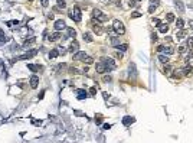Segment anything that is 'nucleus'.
<instances>
[{
	"mask_svg": "<svg viewBox=\"0 0 193 143\" xmlns=\"http://www.w3.org/2000/svg\"><path fill=\"white\" fill-rule=\"evenodd\" d=\"M95 123H97V124H101V123H102V119H101V117H95Z\"/></svg>",
	"mask_w": 193,
	"mask_h": 143,
	"instance_id": "58836bf2",
	"label": "nucleus"
},
{
	"mask_svg": "<svg viewBox=\"0 0 193 143\" xmlns=\"http://www.w3.org/2000/svg\"><path fill=\"white\" fill-rule=\"evenodd\" d=\"M179 51H180L181 54H183V52L186 51V46H180V48H179Z\"/></svg>",
	"mask_w": 193,
	"mask_h": 143,
	"instance_id": "c03bdc74",
	"label": "nucleus"
},
{
	"mask_svg": "<svg viewBox=\"0 0 193 143\" xmlns=\"http://www.w3.org/2000/svg\"><path fill=\"white\" fill-rule=\"evenodd\" d=\"M187 48L193 49V36H189V39H187Z\"/></svg>",
	"mask_w": 193,
	"mask_h": 143,
	"instance_id": "cd10ccee",
	"label": "nucleus"
},
{
	"mask_svg": "<svg viewBox=\"0 0 193 143\" xmlns=\"http://www.w3.org/2000/svg\"><path fill=\"white\" fill-rule=\"evenodd\" d=\"M48 5H49V0H42V6L43 7H46Z\"/></svg>",
	"mask_w": 193,
	"mask_h": 143,
	"instance_id": "a19ab883",
	"label": "nucleus"
},
{
	"mask_svg": "<svg viewBox=\"0 0 193 143\" xmlns=\"http://www.w3.org/2000/svg\"><path fill=\"white\" fill-rule=\"evenodd\" d=\"M75 35H76L75 29H72V28H68V38H74Z\"/></svg>",
	"mask_w": 193,
	"mask_h": 143,
	"instance_id": "393cba45",
	"label": "nucleus"
},
{
	"mask_svg": "<svg viewBox=\"0 0 193 143\" xmlns=\"http://www.w3.org/2000/svg\"><path fill=\"white\" fill-rule=\"evenodd\" d=\"M157 6H158V0H151V2H150V7H148V12L153 13V12L156 10Z\"/></svg>",
	"mask_w": 193,
	"mask_h": 143,
	"instance_id": "ddd939ff",
	"label": "nucleus"
},
{
	"mask_svg": "<svg viewBox=\"0 0 193 143\" xmlns=\"http://www.w3.org/2000/svg\"><path fill=\"white\" fill-rule=\"evenodd\" d=\"M128 6H130V7H134V6H137V2H135V0H130Z\"/></svg>",
	"mask_w": 193,
	"mask_h": 143,
	"instance_id": "4c0bfd02",
	"label": "nucleus"
},
{
	"mask_svg": "<svg viewBox=\"0 0 193 143\" xmlns=\"http://www.w3.org/2000/svg\"><path fill=\"white\" fill-rule=\"evenodd\" d=\"M38 54V49H32V51L26 52V54H23V55H20V57L15 58V59H12V64L15 62V61H22V59H29V58H33Z\"/></svg>",
	"mask_w": 193,
	"mask_h": 143,
	"instance_id": "f257e3e1",
	"label": "nucleus"
},
{
	"mask_svg": "<svg viewBox=\"0 0 193 143\" xmlns=\"http://www.w3.org/2000/svg\"><path fill=\"white\" fill-rule=\"evenodd\" d=\"M78 49H79V43H78L76 40H72V42H71V45H69V49H68V51L72 52V54H76V52H78Z\"/></svg>",
	"mask_w": 193,
	"mask_h": 143,
	"instance_id": "423d86ee",
	"label": "nucleus"
},
{
	"mask_svg": "<svg viewBox=\"0 0 193 143\" xmlns=\"http://www.w3.org/2000/svg\"><path fill=\"white\" fill-rule=\"evenodd\" d=\"M7 40H9V38H7L6 35H3V36H0V45H3V43H6Z\"/></svg>",
	"mask_w": 193,
	"mask_h": 143,
	"instance_id": "2f4dec72",
	"label": "nucleus"
},
{
	"mask_svg": "<svg viewBox=\"0 0 193 143\" xmlns=\"http://www.w3.org/2000/svg\"><path fill=\"white\" fill-rule=\"evenodd\" d=\"M92 61H94V59L91 57H85V58H84V62L88 64V65H89V64H92Z\"/></svg>",
	"mask_w": 193,
	"mask_h": 143,
	"instance_id": "473e14b6",
	"label": "nucleus"
},
{
	"mask_svg": "<svg viewBox=\"0 0 193 143\" xmlns=\"http://www.w3.org/2000/svg\"><path fill=\"white\" fill-rule=\"evenodd\" d=\"M102 127H104L105 130H108V129H111V124H104V126H102Z\"/></svg>",
	"mask_w": 193,
	"mask_h": 143,
	"instance_id": "a18cd8bd",
	"label": "nucleus"
},
{
	"mask_svg": "<svg viewBox=\"0 0 193 143\" xmlns=\"http://www.w3.org/2000/svg\"><path fill=\"white\" fill-rule=\"evenodd\" d=\"M158 30H160L161 33H166V32L169 30V25H167V23H160V25H158Z\"/></svg>",
	"mask_w": 193,
	"mask_h": 143,
	"instance_id": "dca6fc26",
	"label": "nucleus"
},
{
	"mask_svg": "<svg viewBox=\"0 0 193 143\" xmlns=\"http://www.w3.org/2000/svg\"><path fill=\"white\" fill-rule=\"evenodd\" d=\"M69 16L72 20H75V22H81V19H82V15H81V10H79V7H74L72 10H71L69 13Z\"/></svg>",
	"mask_w": 193,
	"mask_h": 143,
	"instance_id": "f03ea898",
	"label": "nucleus"
},
{
	"mask_svg": "<svg viewBox=\"0 0 193 143\" xmlns=\"http://www.w3.org/2000/svg\"><path fill=\"white\" fill-rule=\"evenodd\" d=\"M117 49H118V51H121V52H125L127 49H128V45H125V43H123V45H118Z\"/></svg>",
	"mask_w": 193,
	"mask_h": 143,
	"instance_id": "a878e982",
	"label": "nucleus"
},
{
	"mask_svg": "<svg viewBox=\"0 0 193 143\" xmlns=\"http://www.w3.org/2000/svg\"><path fill=\"white\" fill-rule=\"evenodd\" d=\"M89 92H91V94H97V88H95V87H92V88H91V90H89Z\"/></svg>",
	"mask_w": 193,
	"mask_h": 143,
	"instance_id": "37998d69",
	"label": "nucleus"
},
{
	"mask_svg": "<svg viewBox=\"0 0 193 143\" xmlns=\"http://www.w3.org/2000/svg\"><path fill=\"white\" fill-rule=\"evenodd\" d=\"M151 39H153V40H156V39H157V35H156V33H153V35H151Z\"/></svg>",
	"mask_w": 193,
	"mask_h": 143,
	"instance_id": "de8ad7c7",
	"label": "nucleus"
},
{
	"mask_svg": "<svg viewBox=\"0 0 193 143\" xmlns=\"http://www.w3.org/2000/svg\"><path fill=\"white\" fill-rule=\"evenodd\" d=\"M58 55H59L58 49H52V51L49 52V58H51V59H55V58L58 57Z\"/></svg>",
	"mask_w": 193,
	"mask_h": 143,
	"instance_id": "6ab92c4d",
	"label": "nucleus"
},
{
	"mask_svg": "<svg viewBox=\"0 0 193 143\" xmlns=\"http://www.w3.org/2000/svg\"><path fill=\"white\" fill-rule=\"evenodd\" d=\"M28 68H29L30 71H39V69H42V67H38V65H33V64H29V65H28Z\"/></svg>",
	"mask_w": 193,
	"mask_h": 143,
	"instance_id": "b1692460",
	"label": "nucleus"
},
{
	"mask_svg": "<svg viewBox=\"0 0 193 143\" xmlns=\"http://www.w3.org/2000/svg\"><path fill=\"white\" fill-rule=\"evenodd\" d=\"M65 28H66V25H65V22L62 19H59V20L55 22V29H56V32H59V30H62V29H65Z\"/></svg>",
	"mask_w": 193,
	"mask_h": 143,
	"instance_id": "6e6552de",
	"label": "nucleus"
},
{
	"mask_svg": "<svg viewBox=\"0 0 193 143\" xmlns=\"http://www.w3.org/2000/svg\"><path fill=\"white\" fill-rule=\"evenodd\" d=\"M3 35H5V32H3V30L0 29V36H3Z\"/></svg>",
	"mask_w": 193,
	"mask_h": 143,
	"instance_id": "8fccbe9b",
	"label": "nucleus"
},
{
	"mask_svg": "<svg viewBox=\"0 0 193 143\" xmlns=\"http://www.w3.org/2000/svg\"><path fill=\"white\" fill-rule=\"evenodd\" d=\"M140 16H141V15L138 13V12H134V13L131 15V17H134V19H135V17H140Z\"/></svg>",
	"mask_w": 193,
	"mask_h": 143,
	"instance_id": "ea45409f",
	"label": "nucleus"
},
{
	"mask_svg": "<svg viewBox=\"0 0 193 143\" xmlns=\"http://www.w3.org/2000/svg\"><path fill=\"white\" fill-rule=\"evenodd\" d=\"M158 61H160V62H163V64H169V57H167V55H158Z\"/></svg>",
	"mask_w": 193,
	"mask_h": 143,
	"instance_id": "a211bd4d",
	"label": "nucleus"
},
{
	"mask_svg": "<svg viewBox=\"0 0 193 143\" xmlns=\"http://www.w3.org/2000/svg\"><path fill=\"white\" fill-rule=\"evenodd\" d=\"M192 71H193V68H192V67H186V68L183 69V72H184V74H190Z\"/></svg>",
	"mask_w": 193,
	"mask_h": 143,
	"instance_id": "f704fd0d",
	"label": "nucleus"
},
{
	"mask_svg": "<svg viewBox=\"0 0 193 143\" xmlns=\"http://www.w3.org/2000/svg\"><path fill=\"white\" fill-rule=\"evenodd\" d=\"M186 36V30L184 29H179V32H177V39H181V38H184Z\"/></svg>",
	"mask_w": 193,
	"mask_h": 143,
	"instance_id": "aec40b11",
	"label": "nucleus"
},
{
	"mask_svg": "<svg viewBox=\"0 0 193 143\" xmlns=\"http://www.w3.org/2000/svg\"><path fill=\"white\" fill-rule=\"evenodd\" d=\"M95 68H97V72H100V74L107 72V71H105V65H104V62H102V61L97 64V67H95Z\"/></svg>",
	"mask_w": 193,
	"mask_h": 143,
	"instance_id": "9b49d317",
	"label": "nucleus"
},
{
	"mask_svg": "<svg viewBox=\"0 0 193 143\" xmlns=\"http://www.w3.org/2000/svg\"><path fill=\"white\" fill-rule=\"evenodd\" d=\"M82 38H84L85 42H92V35H91V33H84Z\"/></svg>",
	"mask_w": 193,
	"mask_h": 143,
	"instance_id": "4be33fe9",
	"label": "nucleus"
},
{
	"mask_svg": "<svg viewBox=\"0 0 193 143\" xmlns=\"http://www.w3.org/2000/svg\"><path fill=\"white\" fill-rule=\"evenodd\" d=\"M131 123H134V119H133V117H130V116H125V117L123 119V124H124V126H130Z\"/></svg>",
	"mask_w": 193,
	"mask_h": 143,
	"instance_id": "4468645a",
	"label": "nucleus"
},
{
	"mask_svg": "<svg viewBox=\"0 0 193 143\" xmlns=\"http://www.w3.org/2000/svg\"><path fill=\"white\" fill-rule=\"evenodd\" d=\"M153 22L156 23V25H157V26H158V25H160V23H161V22H160V20H158V19H154V20H153Z\"/></svg>",
	"mask_w": 193,
	"mask_h": 143,
	"instance_id": "49530a36",
	"label": "nucleus"
},
{
	"mask_svg": "<svg viewBox=\"0 0 193 143\" xmlns=\"http://www.w3.org/2000/svg\"><path fill=\"white\" fill-rule=\"evenodd\" d=\"M135 2H138V0H135Z\"/></svg>",
	"mask_w": 193,
	"mask_h": 143,
	"instance_id": "603ef678",
	"label": "nucleus"
},
{
	"mask_svg": "<svg viewBox=\"0 0 193 143\" xmlns=\"http://www.w3.org/2000/svg\"><path fill=\"white\" fill-rule=\"evenodd\" d=\"M157 51L158 52H163V54H167V55H171V54H173V49H171V48H166V46H163V45H160L157 48Z\"/></svg>",
	"mask_w": 193,
	"mask_h": 143,
	"instance_id": "1a4fd4ad",
	"label": "nucleus"
},
{
	"mask_svg": "<svg viewBox=\"0 0 193 143\" xmlns=\"http://www.w3.org/2000/svg\"><path fill=\"white\" fill-rule=\"evenodd\" d=\"M174 6H176V9L180 12V13H183V12H184V5L181 3L180 0H176V2H174Z\"/></svg>",
	"mask_w": 193,
	"mask_h": 143,
	"instance_id": "f8f14e48",
	"label": "nucleus"
},
{
	"mask_svg": "<svg viewBox=\"0 0 193 143\" xmlns=\"http://www.w3.org/2000/svg\"><path fill=\"white\" fill-rule=\"evenodd\" d=\"M189 25H190V28L193 29V20H189Z\"/></svg>",
	"mask_w": 193,
	"mask_h": 143,
	"instance_id": "09e8293b",
	"label": "nucleus"
},
{
	"mask_svg": "<svg viewBox=\"0 0 193 143\" xmlns=\"http://www.w3.org/2000/svg\"><path fill=\"white\" fill-rule=\"evenodd\" d=\"M135 75L137 72H135V64H130V75Z\"/></svg>",
	"mask_w": 193,
	"mask_h": 143,
	"instance_id": "c85d7f7f",
	"label": "nucleus"
},
{
	"mask_svg": "<svg viewBox=\"0 0 193 143\" xmlns=\"http://www.w3.org/2000/svg\"><path fill=\"white\" fill-rule=\"evenodd\" d=\"M29 2H33V0H29Z\"/></svg>",
	"mask_w": 193,
	"mask_h": 143,
	"instance_id": "3c124183",
	"label": "nucleus"
},
{
	"mask_svg": "<svg viewBox=\"0 0 193 143\" xmlns=\"http://www.w3.org/2000/svg\"><path fill=\"white\" fill-rule=\"evenodd\" d=\"M29 84H30L32 88H36L38 84H39V77H38V75H32V77H30V80H29Z\"/></svg>",
	"mask_w": 193,
	"mask_h": 143,
	"instance_id": "0eeeda50",
	"label": "nucleus"
},
{
	"mask_svg": "<svg viewBox=\"0 0 193 143\" xmlns=\"http://www.w3.org/2000/svg\"><path fill=\"white\" fill-rule=\"evenodd\" d=\"M176 26H177V29H183L184 28V22H183L181 19H177V20H176Z\"/></svg>",
	"mask_w": 193,
	"mask_h": 143,
	"instance_id": "412c9836",
	"label": "nucleus"
},
{
	"mask_svg": "<svg viewBox=\"0 0 193 143\" xmlns=\"http://www.w3.org/2000/svg\"><path fill=\"white\" fill-rule=\"evenodd\" d=\"M32 123H33L35 126H41V123H42V121H41V120H39V121H38V120H32Z\"/></svg>",
	"mask_w": 193,
	"mask_h": 143,
	"instance_id": "79ce46f5",
	"label": "nucleus"
},
{
	"mask_svg": "<svg viewBox=\"0 0 193 143\" xmlns=\"http://www.w3.org/2000/svg\"><path fill=\"white\" fill-rule=\"evenodd\" d=\"M92 15H94V17H95V19H98L100 22H105L107 19H108V16H105V15H104L101 10H98V9H95V10L92 12Z\"/></svg>",
	"mask_w": 193,
	"mask_h": 143,
	"instance_id": "39448f33",
	"label": "nucleus"
},
{
	"mask_svg": "<svg viewBox=\"0 0 193 143\" xmlns=\"http://www.w3.org/2000/svg\"><path fill=\"white\" fill-rule=\"evenodd\" d=\"M76 94H78V100H84V98H87V96H88V92L85 91V90H78Z\"/></svg>",
	"mask_w": 193,
	"mask_h": 143,
	"instance_id": "2eb2a0df",
	"label": "nucleus"
},
{
	"mask_svg": "<svg viewBox=\"0 0 193 143\" xmlns=\"http://www.w3.org/2000/svg\"><path fill=\"white\" fill-rule=\"evenodd\" d=\"M59 38H61V33H59V32H55V33H52L48 39L51 40V42H55V40H58Z\"/></svg>",
	"mask_w": 193,
	"mask_h": 143,
	"instance_id": "f3484780",
	"label": "nucleus"
},
{
	"mask_svg": "<svg viewBox=\"0 0 193 143\" xmlns=\"http://www.w3.org/2000/svg\"><path fill=\"white\" fill-rule=\"evenodd\" d=\"M35 38H30V39H26L25 40V46H28V45H32V43H35Z\"/></svg>",
	"mask_w": 193,
	"mask_h": 143,
	"instance_id": "c756f323",
	"label": "nucleus"
},
{
	"mask_svg": "<svg viewBox=\"0 0 193 143\" xmlns=\"http://www.w3.org/2000/svg\"><path fill=\"white\" fill-rule=\"evenodd\" d=\"M59 52V55H65L66 54V48H64V46H59V48H56Z\"/></svg>",
	"mask_w": 193,
	"mask_h": 143,
	"instance_id": "7c9ffc66",
	"label": "nucleus"
},
{
	"mask_svg": "<svg viewBox=\"0 0 193 143\" xmlns=\"http://www.w3.org/2000/svg\"><path fill=\"white\" fill-rule=\"evenodd\" d=\"M94 30H95L97 33H101V32H102V29L100 28V25H95V26H94Z\"/></svg>",
	"mask_w": 193,
	"mask_h": 143,
	"instance_id": "e433bc0d",
	"label": "nucleus"
},
{
	"mask_svg": "<svg viewBox=\"0 0 193 143\" xmlns=\"http://www.w3.org/2000/svg\"><path fill=\"white\" fill-rule=\"evenodd\" d=\"M85 57H87V55H85V52L78 51L76 54H74V61H81V59H84Z\"/></svg>",
	"mask_w": 193,
	"mask_h": 143,
	"instance_id": "9d476101",
	"label": "nucleus"
},
{
	"mask_svg": "<svg viewBox=\"0 0 193 143\" xmlns=\"http://www.w3.org/2000/svg\"><path fill=\"white\" fill-rule=\"evenodd\" d=\"M173 20H174L173 13H167V22H173Z\"/></svg>",
	"mask_w": 193,
	"mask_h": 143,
	"instance_id": "72a5a7b5",
	"label": "nucleus"
},
{
	"mask_svg": "<svg viewBox=\"0 0 193 143\" xmlns=\"http://www.w3.org/2000/svg\"><path fill=\"white\" fill-rule=\"evenodd\" d=\"M111 45L118 46V45H120V39H118V38H115V36H112V38H111Z\"/></svg>",
	"mask_w": 193,
	"mask_h": 143,
	"instance_id": "bb28decb",
	"label": "nucleus"
},
{
	"mask_svg": "<svg viewBox=\"0 0 193 143\" xmlns=\"http://www.w3.org/2000/svg\"><path fill=\"white\" fill-rule=\"evenodd\" d=\"M102 62H104V65H105V71H107V72H110V71H112V69H115V62L112 61L111 58L102 59Z\"/></svg>",
	"mask_w": 193,
	"mask_h": 143,
	"instance_id": "20e7f679",
	"label": "nucleus"
},
{
	"mask_svg": "<svg viewBox=\"0 0 193 143\" xmlns=\"http://www.w3.org/2000/svg\"><path fill=\"white\" fill-rule=\"evenodd\" d=\"M112 29H114L118 35H124V33H125V28H124L123 22H120V20H114V23H112Z\"/></svg>",
	"mask_w": 193,
	"mask_h": 143,
	"instance_id": "7ed1b4c3",
	"label": "nucleus"
},
{
	"mask_svg": "<svg viewBox=\"0 0 193 143\" xmlns=\"http://www.w3.org/2000/svg\"><path fill=\"white\" fill-rule=\"evenodd\" d=\"M58 6H59V7H62V9H64L65 6H66V3H65V0H58Z\"/></svg>",
	"mask_w": 193,
	"mask_h": 143,
	"instance_id": "c9c22d12",
	"label": "nucleus"
},
{
	"mask_svg": "<svg viewBox=\"0 0 193 143\" xmlns=\"http://www.w3.org/2000/svg\"><path fill=\"white\" fill-rule=\"evenodd\" d=\"M7 26H10V28H15V26H18L19 25V20H9V22H6Z\"/></svg>",
	"mask_w": 193,
	"mask_h": 143,
	"instance_id": "5701e85b",
	"label": "nucleus"
}]
</instances>
